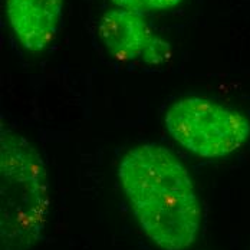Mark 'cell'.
I'll return each instance as SVG.
<instances>
[{"label":"cell","mask_w":250,"mask_h":250,"mask_svg":"<svg viewBox=\"0 0 250 250\" xmlns=\"http://www.w3.org/2000/svg\"><path fill=\"white\" fill-rule=\"evenodd\" d=\"M170 56H171L170 43L154 35L148 46L144 50V55L141 59L147 63H151V65H160V63H164L166 61H168Z\"/></svg>","instance_id":"cell-6"},{"label":"cell","mask_w":250,"mask_h":250,"mask_svg":"<svg viewBox=\"0 0 250 250\" xmlns=\"http://www.w3.org/2000/svg\"><path fill=\"white\" fill-rule=\"evenodd\" d=\"M98 32L109 55L121 62L143 58L154 38L144 16L121 9L106 12L101 19Z\"/></svg>","instance_id":"cell-5"},{"label":"cell","mask_w":250,"mask_h":250,"mask_svg":"<svg viewBox=\"0 0 250 250\" xmlns=\"http://www.w3.org/2000/svg\"><path fill=\"white\" fill-rule=\"evenodd\" d=\"M0 199L1 250H30L46 225L48 174L36 147L6 125L0 131Z\"/></svg>","instance_id":"cell-2"},{"label":"cell","mask_w":250,"mask_h":250,"mask_svg":"<svg viewBox=\"0 0 250 250\" xmlns=\"http://www.w3.org/2000/svg\"><path fill=\"white\" fill-rule=\"evenodd\" d=\"M118 180L144 234L161 250L193 246L201 204L187 167L161 144L135 146L120 161Z\"/></svg>","instance_id":"cell-1"},{"label":"cell","mask_w":250,"mask_h":250,"mask_svg":"<svg viewBox=\"0 0 250 250\" xmlns=\"http://www.w3.org/2000/svg\"><path fill=\"white\" fill-rule=\"evenodd\" d=\"M183 0H147L151 10H168L178 6Z\"/></svg>","instance_id":"cell-8"},{"label":"cell","mask_w":250,"mask_h":250,"mask_svg":"<svg viewBox=\"0 0 250 250\" xmlns=\"http://www.w3.org/2000/svg\"><path fill=\"white\" fill-rule=\"evenodd\" d=\"M111 1L118 9L140 15V16H146V13L151 10L147 0H111Z\"/></svg>","instance_id":"cell-7"},{"label":"cell","mask_w":250,"mask_h":250,"mask_svg":"<svg viewBox=\"0 0 250 250\" xmlns=\"http://www.w3.org/2000/svg\"><path fill=\"white\" fill-rule=\"evenodd\" d=\"M65 0H6L9 25L22 48L45 50L56 38Z\"/></svg>","instance_id":"cell-4"},{"label":"cell","mask_w":250,"mask_h":250,"mask_svg":"<svg viewBox=\"0 0 250 250\" xmlns=\"http://www.w3.org/2000/svg\"><path fill=\"white\" fill-rule=\"evenodd\" d=\"M164 124L178 146L201 158L227 157L250 138V121L243 114L201 97L173 102Z\"/></svg>","instance_id":"cell-3"}]
</instances>
